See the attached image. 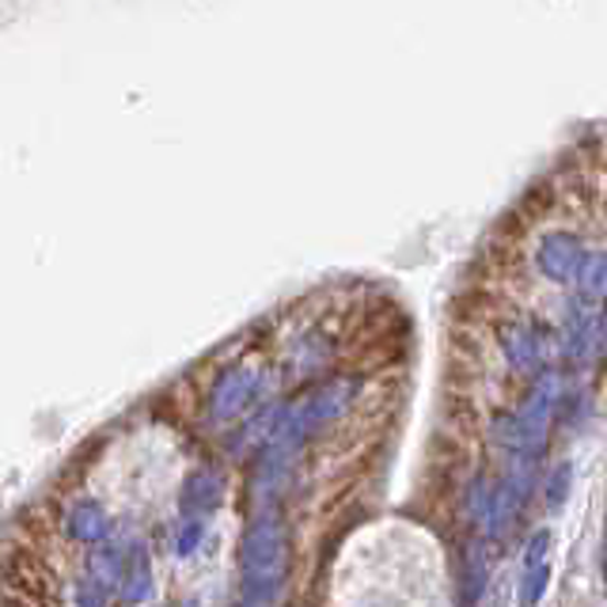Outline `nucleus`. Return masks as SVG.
I'll list each match as a JSON object with an SVG mask.
<instances>
[]
</instances>
